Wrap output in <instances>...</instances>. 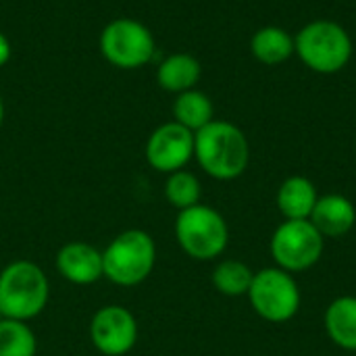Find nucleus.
I'll return each instance as SVG.
<instances>
[{
  "label": "nucleus",
  "instance_id": "7",
  "mask_svg": "<svg viewBox=\"0 0 356 356\" xmlns=\"http://www.w3.org/2000/svg\"><path fill=\"white\" fill-rule=\"evenodd\" d=\"M325 250V238L309 221H286L277 225L271 236L269 252L275 267L288 273H302L313 269Z\"/></svg>",
  "mask_w": 356,
  "mask_h": 356
},
{
  "label": "nucleus",
  "instance_id": "10",
  "mask_svg": "<svg viewBox=\"0 0 356 356\" xmlns=\"http://www.w3.org/2000/svg\"><path fill=\"white\" fill-rule=\"evenodd\" d=\"M146 163L159 173H175L186 169L194 159V131L169 121L159 125L146 140Z\"/></svg>",
  "mask_w": 356,
  "mask_h": 356
},
{
  "label": "nucleus",
  "instance_id": "4",
  "mask_svg": "<svg viewBox=\"0 0 356 356\" xmlns=\"http://www.w3.org/2000/svg\"><path fill=\"white\" fill-rule=\"evenodd\" d=\"M294 50L307 69L332 75L350 63L353 38L344 25L330 19H317L300 27L294 35Z\"/></svg>",
  "mask_w": 356,
  "mask_h": 356
},
{
  "label": "nucleus",
  "instance_id": "15",
  "mask_svg": "<svg viewBox=\"0 0 356 356\" xmlns=\"http://www.w3.org/2000/svg\"><path fill=\"white\" fill-rule=\"evenodd\" d=\"M325 332L330 340L348 353H356V296H338L325 309Z\"/></svg>",
  "mask_w": 356,
  "mask_h": 356
},
{
  "label": "nucleus",
  "instance_id": "9",
  "mask_svg": "<svg viewBox=\"0 0 356 356\" xmlns=\"http://www.w3.org/2000/svg\"><path fill=\"white\" fill-rule=\"evenodd\" d=\"M90 342L102 356H125L138 344V319L121 305L100 307L90 321Z\"/></svg>",
  "mask_w": 356,
  "mask_h": 356
},
{
  "label": "nucleus",
  "instance_id": "3",
  "mask_svg": "<svg viewBox=\"0 0 356 356\" xmlns=\"http://www.w3.org/2000/svg\"><path fill=\"white\" fill-rule=\"evenodd\" d=\"M156 265L154 238L144 229H125L117 234L102 250L104 280L119 288L144 284Z\"/></svg>",
  "mask_w": 356,
  "mask_h": 356
},
{
  "label": "nucleus",
  "instance_id": "16",
  "mask_svg": "<svg viewBox=\"0 0 356 356\" xmlns=\"http://www.w3.org/2000/svg\"><path fill=\"white\" fill-rule=\"evenodd\" d=\"M250 52L263 65H269V67L284 65L296 52L294 50V35L284 27L265 25L252 33Z\"/></svg>",
  "mask_w": 356,
  "mask_h": 356
},
{
  "label": "nucleus",
  "instance_id": "20",
  "mask_svg": "<svg viewBox=\"0 0 356 356\" xmlns=\"http://www.w3.org/2000/svg\"><path fill=\"white\" fill-rule=\"evenodd\" d=\"M165 198L167 202L177 209V211H186L190 207H196L200 204V198H202V184L200 179L181 169V171H175V173H169L167 175V181H165Z\"/></svg>",
  "mask_w": 356,
  "mask_h": 356
},
{
  "label": "nucleus",
  "instance_id": "6",
  "mask_svg": "<svg viewBox=\"0 0 356 356\" xmlns=\"http://www.w3.org/2000/svg\"><path fill=\"white\" fill-rule=\"evenodd\" d=\"M248 300L252 311L269 323H286L300 311V288L292 273L280 267H265L254 271Z\"/></svg>",
  "mask_w": 356,
  "mask_h": 356
},
{
  "label": "nucleus",
  "instance_id": "11",
  "mask_svg": "<svg viewBox=\"0 0 356 356\" xmlns=\"http://www.w3.org/2000/svg\"><path fill=\"white\" fill-rule=\"evenodd\" d=\"M56 271L73 286H92L104 277L102 250L88 242H67L58 248L54 259Z\"/></svg>",
  "mask_w": 356,
  "mask_h": 356
},
{
  "label": "nucleus",
  "instance_id": "19",
  "mask_svg": "<svg viewBox=\"0 0 356 356\" xmlns=\"http://www.w3.org/2000/svg\"><path fill=\"white\" fill-rule=\"evenodd\" d=\"M38 338L27 321H0V356H35Z\"/></svg>",
  "mask_w": 356,
  "mask_h": 356
},
{
  "label": "nucleus",
  "instance_id": "23",
  "mask_svg": "<svg viewBox=\"0 0 356 356\" xmlns=\"http://www.w3.org/2000/svg\"><path fill=\"white\" fill-rule=\"evenodd\" d=\"M2 319H4V315H2V311H0V321H2Z\"/></svg>",
  "mask_w": 356,
  "mask_h": 356
},
{
  "label": "nucleus",
  "instance_id": "5",
  "mask_svg": "<svg viewBox=\"0 0 356 356\" xmlns=\"http://www.w3.org/2000/svg\"><path fill=\"white\" fill-rule=\"evenodd\" d=\"M175 240L179 248L194 261H215L229 244V227L225 217L209 207L196 204L186 211H177L175 217Z\"/></svg>",
  "mask_w": 356,
  "mask_h": 356
},
{
  "label": "nucleus",
  "instance_id": "2",
  "mask_svg": "<svg viewBox=\"0 0 356 356\" xmlns=\"http://www.w3.org/2000/svg\"><path fill=\"white\" fill-rule=\"evenodd\" d=\"M48 300L50 282L38 263L19 259L0 271V311L6 319L29 323L44 313Z\"/></svg>",
  "mask_w": 356,
  "mask_h": 356
},
{
  "label": "nucleus",
  "instance_id": "13",
  "mask_svg": "<svg viewBox=\"0 0 356 356\" xmlns=\"http://www.w3.org/2000/svg\"><path fill=\"white\" fill-rule=\"evenodd\" d=\"M317 200H319L317 188L305 175H292V177L284 179L277 190V196H275L277 211L282 213V217L286 221L311 219V213H313Z\"/></svg>",
  "mask_w": 356,
  "mask_h": 356
},
{
  "label": "nucleus",
  "instance_id": "18",
  "mask_svg": "<svg viewBox=\"0 0 356 356\" xmlns=\"http://www.w3.org/2000/svg\"><path fill=\"white\" fill-rule=\"evenodd\" d=\"M254 271L236 259H225L219 261L211 273V282L215 286V290L223 296L229 298H238V296H246L252 284Z\"/></svg>",
  "mask_w": 356,
  "mask_h": 356
},
{
  "label": "nucleus",
  "instance_id": "14",
  "mask_svg": "<svg viewBox=\"0 0 356 356\" xmlns=\"http://www.w3.org/2000/svg\"><path fill=\"white\" fill-rule=\"evenodd\" d=\"M202 67L196 56L188 52H175L161 60L156 69V81L163 90L181 94L188 90H194L200 81Z\"/></svg>",
  "mask_w": 356,
  "mask_h": 356
},
{
  "label": "nucleus",
  "instance_id": "1",
  "mask_svg": "<svg viewBox=\"0 0 356 356\" xmlns=\"http://www.w3.org/2000/svg\"><path fill=\"white\" fill-rule=\"evenodd\" d=\"M194 159L209 177L232 181L248 169L250 144L238 125L213 119L194 134Z\"/></svg>",
  "mask_w": 356,
  "mask_h": 356
},
{
  "label": "nucleus",
  "instance_id": "12",
  "mask_svg": "<svg viewBox=\"0 0 356 356\" xmlns=\"http://www.w3.org/2000/svg\"><path fill=\"white\" fill-rule=\"evenodd\" d=\"M319 234L327 240H336L346 236L356 223V207L355 202L342 194H325L319 196L311 219H309Z\"/></svg>",
  "mask_w": 356,
  "mask_h": 356
},
{
  "label": "nucleus",
  "instance_id": "17",
  "mask_svg": "<svg viewBox=\"0 0 356 356\" xmlns=\"http://www.w3.org/2000/svg\"><path fill=\"white\" fill-rule=\"evenodd\" d=\"M215 119V106L213 100L200 92V90H188L177 94L173 102V121L184 125L190 131H200L204 125H209Z\"/></svg>",
  "mask_w": 356,
  "mask_h": 356
},
{
  "label": "nucleus",
  "instance_id": "8",
  "mask_svg": "<svg viewBox=\"0 0 356 356\" xmlns=\"http://www.w3.org/2000/svg\"><path fill=\"white\" fill-rule=\"evenodd\" d=\"M156 44L152 31L129 17L111 21L100 33L102 56L119 69H140L154 56Z\"/></svg>",
  "mask_w": 356,
  "mask_h": 356
},
{
  "label": "nucleus",
  "instance_id": "22",
  "mask_svg": "<svg viewBox=\"0 0 356 356\" xmlns=\"http://www.w3.org/2000/svg\"><path fill=\"white\" fill-rule=\"evenodd\" d=\"M2 121H4V102L0 98V127H2Z\"/></svg>",
  "mask_w": 356,
  "mask_h": 356
},
{
  "label": "nucleus",
  "instance_id": "21",
  "mask_svg": "<svg viewBox=\"0 0 356 356\" xmlns=\"http://www.w3.org/2000/svg\"><path fill=\"white\" fill-rule=\"evenodd\" d=\"M8 58H10V42H8V38L0 31V67L6 65Z\"/></svg>",
  "mask_w": 356,
  "mask_h": 356
}]
</instances>
